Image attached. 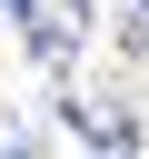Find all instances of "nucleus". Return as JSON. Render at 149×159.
I'll list each match as a JSON object with an SVG mask.
<instances>
[{
  "label": "nucleus",
  "instance_id": "nucleus-1",
  "mask_svg": "<svg viewBox=\"0 0 149 159\" xmlns=\"http://www.w3.org/2000/svg\"><path fill=\"white\" fill-rule=\"evenodd\" d=\"M70 129H79V139H99V149H129V109H119V99H99V89H79V99H70Z\"/></svg>",
  "mask_w": 149,
  "mask_h": 159
},
{
  "label": "nucleus",
  "instance_id": "nucleus-2",
  "mask_svg": "<svg viewBox=\"0 0 149 159\" xmlns=\"http://www.w3.org/2000/svg\"><path fill=\"white\" fill-rule=\"evenodd\" d=\"M0 159H40V139L30 129H0Z\"/></svg>",
  "mask_w": 149,
  "mask_h": 159
},
{
  "label": "nucleus",
  "instance_id": "nucleus-3",
  "mask_svg": "<svg viewBox=\"0 0 149 159\" xmlns=\"http://www.w3.org/2000/svg\"><path fill=\"white\" fill-rule=\"evenodd\" d=\"M0 10H10V0H0Z\"/></svg>",
  "mask_w": 149,
  "mask_h": 159
}]
</instances>
